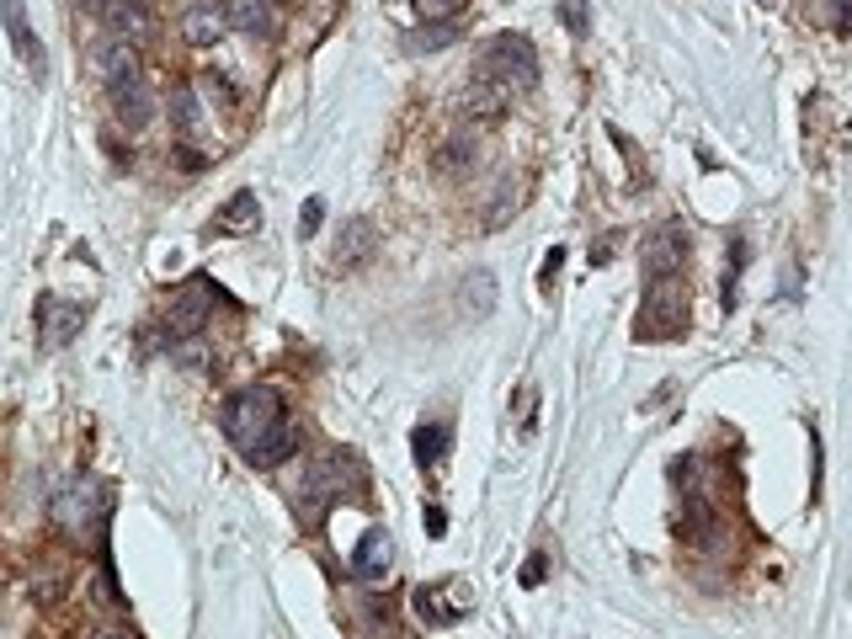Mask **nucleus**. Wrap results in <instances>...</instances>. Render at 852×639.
Returning <instances> with one entry per match:
<instances>
[{
    "label": "nucleus",
    "mask_w": 852,
    "mask_h": 639,
    "mask_svg": "<svg viewBox=\"0 0 852 639\" xmlns=\"http://www.w3.org/2000/svg\"><path fill=\"white\" fill-rule=\"evenodd\" d=\"M543 570H549V560H543V554H528V566H522V587H543Z\"/></svg>",
    "instance_id": "nucleus-28"
},
{
    "label": "nucleus",
    "mask_w": 852,
    "mask_h": 639,
    "mask_svg": "<svg viewBox=\"0 0 852 639\" xmlns=\"http://www.w3.org/2000/svg\"><path fill=\"white\" fill-rule=\"evenodd\" d=\"M474 134H469V139H463V134H453V139H448V145L438 149V171H448V176H459V171H469V166H474Z\"/></svg>",
    "instance_id": "nucleus-23"
},
{
    "label": "nucleus",
    "mask_w": 852,
    "mask_h": 639,
    "mask_svg": "<svg viewBox=\"0 0 852 639\" xmlns=\"http://www.w3.org/2000/svg\"><path fill=\"white\" fill-rule=\"evenodd\" d=\"M224 438L241 448L245 464L256 469H277L298 448V432L288 421V405L272 384H251V390L229 394L224 405Z\"/></svg>",
    "instance_id": "nucleus-1"
},
{
    "label": "nucleus",
    "mask_w": 852,
    "mask_h": 639,
    "mask_svg": "<svg viewBox=\"0 0 852 639\" xmlns=\"http://www.w3.org/2000/svg\"><path fill=\"white\" fill-rule=\"evenodd\" d=\"M91 587H97V602H101V608L123 613V597H118V581H112V560H107V549H101V566H97V576H91Z\"/></svg>",
    "instance_id": "nucleus-24"
},
{
    "label": "nucleus",
    "mask_w": 852,
    "mask_h": 639,
    "mask_svg": "<svg viewBox=\"0 0 852 639\" xmlns=\"http://www.w3.org/2000/svg\"><path fill=\"white\" fill-rule=\"evenodd\" d=\"M262 229V208H256V193H235L214 214V235H256Z\"/></svg>",
    "instance_id": "nucleus-16"
},
{
    "label": "nucleus",
    "mask_w": 852,
    "mask_h": 639,
    "mask_svg": "<svg viewBox=\"0 0 852 639\" xmlns=\"http://www.w3.org/2000/svg\"><path fill=\"white\" fill-rule=\"evenodd\" d=\"M469 0H415V11H421V22H448V17H459Z\"/></svg>",
    "instance_id": "nucleus-27"
},
{
    "label": "nucleus",
    "mask_w": 852,
    "mask_h": 639,
    "mask_svg": "<svg viewBox=\"0 0 852 639\" xmlns=\"http://www.w3.org/2000/svg\"><path fill=\"white\" fill-rule=\"evenodd\" d=\"M101 639H118V635H101Z\"/></svg>",
    "instance_id": "nucleus-34"
},
{
    "label": "nucleus",
    "mask_w": 852,
    "mask_h": 639,
    "mask_svg": "<svg viewBox=\"0 0 852 639\" xmlns=\"http://www.w3.org/2000/svg\"><path fill=\"white\" fill-rule=\"evenodd\" d=\"M427 528H432V539H442V528H448V512H442V507H427Z\"/></svg>",
    "instance_id": "nucleus-31"
},
{
    "label": "nucleus",
    "mask_w": 852,
    "mask_h": 639,
    "mask_svg": "<svg viewBox=\"0 0 852 639\" xmlns=\"http://www.w3.org/2000/svg\"><path fill=\"white\" fill-rule=\"evenodd\" d=\"M363 491V469L358 459H346V453H315L310 464L298 469V485H293V512L304 517L310 528L325 522V512L336 507L341 495H358Z\"/></svg>",
    "instance_id": "nucleus-2"
},
{
    "label": "nucleus",
    "mask_w": 852,
    "mask_h": 639,
    "mask_svg": "<svg viewBox=\"0 0 852 639\" xmlns=\"http://www.w3.org/2000/svg\"><path fill=\"white\" fill-rule=\"evenodd\" d=\"M75 6H80V11H91V17H107V6H112V0H75Z\"/></svg>",
    "instance_id": "nucleus-33"
},
{
    "label": "nucleus",
    "mask_w": 852,
    "mask_h": 639,
    "mask_svg": "<svg viewBox=\"0 0 852 639\" xmlns=\"http://www.w3.org/2000/svg\"><path fill=\"white\" fill-rule=\"evenodd\" d=\"M373 250H379V229H373V219H352L346 224V235H341V246H336V267L341 272L368 267Z\"/></svg>",
    "instance_id": "nucleus-14"
},
{
    "label": "nucleus",
    "mask_w": 852,
    "mask_h": 639,
    "mask_svg": "<svg viewBox=\"0 0 852 639\" xmlns=\"http://www.w3.org/2000/svg\"><path fill=\"white\" fill-rule=\"evenodd\" d=\"M320 219H325V203H320V197H310V203H304V235H315Z\"/></svg>",
    "instance_id": "nucleus-30"
},
{
    "label": "nucleus",
    "mask_w": 852,
    "mask_h": 639,
    "mask_svg": "<svg viewBox=\"0 0 852 639\" xmlns=\"http://www.w3.org/2000/svg\"><path fill=\"white\" fill-rule=\"evenodd\" d=\"M448 43H459V22H427L405 32V53H432L448 49Z\"/></svg>",
    "instance_id": "nucleus-21"
},
{
    "label": "nucleus",
    "mask_w": 852,
    "mask_h": 639,
    "mask_svg": "<svg viewBox=\"0 0 852 639\" xmlns=\"http://www.w3.org/2000/svg\"><path fill=\"white\" fill-rule=\"evenodd\" d=\"M107 32L123 38V43H134V49H145L149 38H155V17H149V6H139V0H112L107 6Z\"/></svg>",
    "instance_id": "nucleus-12"
},
{
    "label": "nucleus",
    "mask_w": 852,
    "mask_h": 639,
    "mask_svg": "<svg viewBox=\"0 0 852 639\" xmlns=\"http://www.w3.org/2000/svg\"><path fill=\"white\" fill-rule=\"evenodd\" d=\"M459 304L469 320H486L490 309H496V277L490 272H469L459 283Z\"/></svg>",
    "instance_id": "nucleus-19"
},
{
    "label": "nucleus",
    "mask_w": 852,
    "mask_h": 639,
    "mask_svg": "<svg viewBox=\"0 0 852 639\" xmlns=\"http://www.w3.org/2000/svg\"><path fill=\"white\" fill-rule=\"evenodd\" d=\"M474 75L490 80L496 91H507V97H522V91H533L538 86V53L522 32H496L486 49H480Z\"/></svg>",
    "instance_id": "nucleus-3"
},
{
    "label": "nucleus",
    "mask_w": 852,
    "mask_h": 639,
    "mask_svg": "<svg viewBox=\"0 0 852 639\" xmlns=\"http://www.w3.org/2000/svg\"><path fill=\"white\" fill-rule=\"evenodd\" d=\"M469 608H474V591L463 587V581H442V587L415 591V613L427 618V623H459Z\"/></svg>",
    "instance_id": "nucleus-10"
},
{
    "label": "nucleus",
    "mask_w": 852,
    "mask_h": 639,
    "mask_svg": "<svg viewBox=\"0 0 852 639\" xmlns=\"http://www.w3.org/2000/svg\"><path fill=\"white\" fill-rule=\"evenodd\" d=\"M560 267H565V250L555 246V250H549V256H543V277H549V283H555V272H560Z\"/></svg>",
    "instance_id": "nucleus-32"
},
{
    "label": "nucleus",
    "mask_w": 852,
    "mask_h": 639,
    "mask_svg": "<svg viewBox=\"0 0 852 639\" xmlns=\"http://www.w3.org/2000/svg\"><path fill=\"white\" fill-rule=\"evenodd\" d=\"M235 17H241V27H251V32H256V27L267 32V11H262V6H235Z\"/></svg>",
    "instance_id": "nucleus-29"
},
{
    "label": "nucleus",
    "mask_w": 852,
    "mask_h": 639,
    "mask_svg": "<svg viewBox=\"0 0 852 639\" xmlns=\"http://www.w3.org/2000/svg\"><path fill=\"white\" fill-rule=\"evenodd\" d=\"M80 325H86V304H70V298H53V294L38 298V346L43 352L70 346L80 336Z\"/></svg>",
    "instance_id": "nucleus-7"
},
{
    "label": "nucleus",
    "mask_w": 852,
    "mask_h": 639,
    "mask_svg": "<svg viewBox=\"0 0 852 639\" xmlns=\"http://www.w3.org/2000/svg\"><path fill=\"white\" fill-rule=\"evenodd\" d=\"M170 124H176L182 139H193L197 128H203V107H197L193 86H176V91H170Z\"/></svg>",
    "instance_id": "nucleus-22"
},
{
    "label": "nucleus",
    "mask_w": 852,
    "mask_h": 639,
    "mask_svg": "<svg viewBox=\"0 0 852 639\" xmlns=\"http://www.w3.org/2000/svg\"><path fill=\"white\" fill-rule=\"evenodd\" d=\"M560 22L570 27V38H586V27H591V6H586V0H560Z\"/></svg>",
    "instance_id": "nucleus-26"
},
{
    "label": "nucleus",
    "mask_w": 852,
    "mask_h": 639,
    "mask_svg": "<svg viewBox=\"0 0 852 639\" xmlns=\"http://www.w3.org/2000/svg\"><path fill=\"white\" fill-rule=\"evenodd\" d=\"M214 298H219V288H208V283H187V288H176V298H170L166 315H160V336H166L170 346L197 336L203 320H208V309H214Z\"/></svg>",
    "instance_id": "nucleus-6"
},
{
    "label": "nucleus",
    "mask_w": 852,
    "mask_h": 639,
    "mask_svg": "<svg viewBox=\"0 0 852 639\" xmlns=\"http://www.w3.org/2000/svg\"><path fill=\"white\" fill-rule=\"evenodd\" d=\"M719 533H725V522L704 501V491H687V501H682V539L693 543V549H714Z\"/></svg>",
    "instance_id": "nucleus-11"
},
{
    "label": "nucleus",
    "mask_w": 852,
    "mask_h": 639,
    "mask_svg": "<svg viewBox=\"0 0 852 639\" xmlns=\"http://www.w3.org/2000/svg\"><path fill=\"white\" fill-rule=\"evenodd\" d=\"M224 32H229V11H224V6H193V11L182 17V38H187L193 49L219 43Z\"/></svg>",
    "instance_id": "nucleus-15"
},
{
    "label": "nucleus",
    "mask_w": 852,
    "mask_h": 639,
    "mask_svg": "<svg viewBox=\"0 0 852 639\" xmlns=\"http://www.w3.org/2000/svg\"><path fill=\"white\" fill-rule=\"evenodd\" d=\"M448 438H453V426L448 421H421L415 426V438H411V448H415V464L421 469H432L448 453Z\"/></svg>",
    "instance_id": "nucleus-20"
},
{
    "label": "nucleus",
    "mask_w": 852,
    "mask_h": 639,
    "mask_svg": "<svg viewBox=\"0 0 852 639\" xmlns=\"http://www.w3.org/2000/svg\"><path fill=\"white\" fill-rule=\"evenodd\" d=\"M390 566H394L390 533H384V528H368L363 543L352 549V576H358V581H384V576H390Z\"/></svg>",
    "instance_id": "nucleus-13"
},
{
    "label": "nucleus",
    "mask_w": 852,
    "mask_h": 639,
    "mask_svg": "<svg viewBox=\"0 0 852 639\" xmlns=\"http://www.w3.org/2000/svg\"><path fill=\"white\" fill-rule=\"evenodd\" d=\"M107 97H112V112H118V124L128 128V134H139V128L155 118V91H149L145 70L112 80V86H107Z\"/></svg>",
    "instance_id": "nucleus-8"
},
{
    "label": "nucleus",
    "mask_w": 852,
    "mask_h": 639,
    "mask_svg": "<svg viewBox=\"0 0 852 639\" xmlns=\"http://www.w3.org/2000/svg\"><path fill=\"white\" fill-rule=\"evenodd\" d=\"M107 512H112V491L101 485L97 474H75V480H65L49 501V517L59 528H70V533H86V528L107 522Z\"/></svg>",
    "instance_id": "nucleus-5"
},
{
    "label": "nucleus",
    "mask_w": 852,
    "mask_h": 639,
    "mask_svg": "<svg viewBox=\"0 0 852 639\" xmlns=\"http://www.w3.org/2000/svg\"><path fill=\"white\" fill-rule=\"evenodd\" d=\"M687 229L682 224H666V229H656L645 246H639V262H645V272L650 277H677L682 272V262H687Z\"/></svg>",
    "instance_id": "nucleus-9"
},
{
    "label": "nucleus",
    "mask_w": 852,
    "mask_h": 639,
    "mask_svg": "<svg viewBox=\"0 0 852 639\" xmlns=\"http://www.w3.org/2000/svg\"><path fill=\"white\" fill-rule=\"evenodd\" d=\"M767 6H773V0H767Z\"/></svg>",
    "instance_id": "nucleus-35"
},
{
    "label": "nucleus",
    "mask_w": 852,
    "mask_h": 639,
    "mask_svg": "<svg viewBox=\"0 0 852 639\" xmlns=\"http://www.w3.org/2000/svg\"><path fill=\"white\" fill-rule=\"evenodd\" d=\"M682 331H687V288L677 277H650V288L639 298L634 336L639 342H677Z\"/></svg>",
    "instance_id": "nucleus-4"
},
{
    "label": "nucleus",
    "mask_w": 852,
    "mask_h": 639,
    "mask_svg": "<svg viewBox=\"0 0 852 639\" xmlns=\"http://www.w3.org/2000/svg\"><path fill=\"white\" fill-rule=\"evenodd\" d=\"M511 214H517V187H511V181H501V187H496V203L486 208V224L496 229V224H507Z\"/></svg>",
    "instance_id": "nucleus-25"
},
{
    "label": "nucleus",
    "mask_w": 852,
    "mask_h": 639,
    "mask_svg": "<svg viewBox=\"0 0 852 639\" xmlns=\"http://www.w3.org/2000/svg\"><path fill=\"white\" fill-rule=\"evenodd\" d=\"M6 32H11V43H17V53H22V59H27V70H32V80H43V49L32 43V27H27L22 0H6Z\"/></svg>",
    "instance_id": "nucleus-17"
},
{
    "label": "nucleus",
    "mask_w": 852,
    "mask_h": 639,
    "mask_svg": "<svg viewBox=\"0 0 852 639\" xmlns=\"http://www.w3.org/2000/svg\"><path fill=\"white\" fill-rule=\"evenodd\" d=\"M97 70H101V80L112 86V80H123V75H134V70H139V49H134V43H123V38H112V32H107V38H101V43H97Z\"/></svg>",
    "instance_id": "nucleus-18"
}]
</instances>
